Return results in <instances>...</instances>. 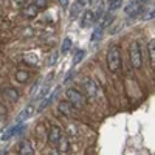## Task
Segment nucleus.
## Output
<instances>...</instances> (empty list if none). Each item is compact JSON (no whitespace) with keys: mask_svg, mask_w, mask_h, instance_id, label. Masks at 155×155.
I'll use <instances>...</instances> for the list:
<instances>
[{"mask_svg":"<svg viewBox=\"0 0 155 155\" xmlns=\"http://www.w3.org/2000/svg\"><path fill=\"white\" fill-rule=\"evenodd\" d=\"M28 78H30V73L27 70H17L16 71V81L20 84H25L28 81Z\"/></svg>","mask_w":155,"mask_h":155,"instance_id":"15","label":"nucleus"},{"mask_svg":"<svg viewBox=\"0 0 155 155\" xmlns=\"http://www.w3.org/2000/svg\"><path fill=\"white\" fill-rule=\"evenodd\" d=\"M12 2H14L16 5H19V6H23V5H25V2H27V0H12Z\"/></svg>","mask_w":155,"mask_h":155,"instance_id":"30","label":"nucleus"},{"mask_svg":"<svg viewBox=\"0 0 155 155\" xmlns=\"http://www.w3.org/2000/svg\"><path fill=\"white\" fill-rule=\"evenodd\" d=\"M73 74H74V71H70V73H68V76L65 78V79H64V82H68V81L71 79V78H73Z\"/></svg>","mask_w":155,"mask_h":155,"instance_id":"31","label":"nucleus"},{"mask_svg":"<svg viewBox=\"0 0 155 155\" xmlns=\"http://www.w3.org/2000/svg\"><path fill=\"white\" fill-rule=\"evenodd\" d=\"M102 33H104V30L102 28H95V31H93V34H92V37H90V41L92 42H96V41H99L101 39V36H102Z\"/></svg>","mask_w":155,"mask_h":155,"instance_id":"22","label":"nucleus"},{"mask_svg":"<svg viewBox=\"0 0 155 155\" xmlns=\"http://www.w3.org/2000/svg\"><path fill=\"white\" fill-rule=\"evenodd\" d=\"M61 140H62V130H61V127L51 126L50 130H48V141H50L51 144H58Z\"/></svg>","mask_w":155,"mask_h":155,"instance_id":"6","label":"nucleus"},{"mask_svg":"<svg viewBox=\"0 0 155 155\" xmlns=\"http://www.w3.org/2000/svg\"><path fill=\"white\" fill-rule=\"evenodd\" d=\"M2 93H3V96L5 98H8L9 101H17L19 99V92L14 88V87H5L3 90H2Z\"/></svg>","mask_w":155,"mask_h":155,"instance_id":"12","label":"nucleus"},{"mask_svg":"<svg viewBox=\"0 0 155 155\" xmlns=\"http://www.w3.org/2000/svg\"><path fill=\"white\" fill-rule=\"evenodd\" d=\"M22 127H23V123H16V126H12V127H9L8 130L0 137L2 138V141H8L9 138H12L14 135H17V134H20L22 132Z\"/></svg>","mask_w":155,"mask_h":155,"instance_id":"8","label":"nucleus"},{"mask_svg":"<svg viewBox=\"0 0 155 155\" xmlns=\"http://www.w3.org/2000/svg\"><path fill=\"white\" fill-rule=\"evenodd\" d=\"M143 11H144L143 3L137 2V0H132V2H129V3L126 5V8H124V12H126V16H127V17H137V16H140Z\"/></svg>","mask_w":155,"mask_h":155,"instance_id":"5","label":"nucleus"},{"mask_svg":"<svg viewBox=\"0 0 155 155\" xmlns=\"http://www.w3.org/2000/svg\"><path fill=\"white\" fill-rule=\"evenodd\" d=\"M153 17H155V11H153V9H149V11L146 12V14L143 16V19H144V20H150V19H153Z\"/></svg>","mask_w":155,"mask_h":155,"instance_id":"25","label":"nucleus"},{"mask_svg":"<svg viewBox=\"0 0 155 155\" xmlns=\"http://www.w3.org/2000/svg\"><path fill=\"white\" fill-rule=\"evenodd\" d=\"M58 93H59V88H56V90H54V92H53V93H50V95H48V96H47V98H45V99L42 101V104H41V106H39V109H37V112H44V109H45V107H48V106L51 104V102H53V101H54V98L58 96Z\"/></svg>","mask_w":155,"mask_h":155,"instance_id":"13","label":"nucleus"},{"mask_svg":"<svg viewBox=\"0 0 155 155\" xmlns=\"http://www.w3.org/2000/svg\"><path fill=\"white\" fill-rule=\"evenodd\" d=\"M22 14L27 17V19H34L37 14H39V9L34 6V5H27V6H23L22 8Z\"/></svg>","mask_w":155,"mask_h":155,"instance_id":"11","label":"nucleus"},{"mask_svg":"<svg viewBox=\"0 0 155 155\" xmlns=\"http://www.w3.org/2000/svg\"><path fill=\"white\" fill-rule=\"evenodd\" d=\"M121 5H123V0H110V3H109V12L116 11L118 8H121Z\"/></svg>","mask_w":155,"mask_h":155,"instance_id":"20","label":"nucleus"},{"mask_svg":"<svg viewBox=\"0 0 155 155\" xmlns=\"http://www.w3.org/2000/svg\"><path fill=\"white\" fill-rule=\"evenodd\" d=\"M58 110L62 115H65V116H71L73 115V106L70 104L68 101H61L58 104Z\"/></svg>","mask_w":155,"mask_h":155,"instance_id":"10","label":"nucleus"},{"mask_svg":"<svg viewBox=\"0 0 155 155\" xmlns=\"http://www.w3.org/2000/svg\"><path fill=\"white\" fill-rule=\"evenodd\" d=\"M113 20H115V16L112 14V12H107V14H104V17H102V22H101V25H99V28L106 30Z\"/></svg>","mask_w":155,"mask_h":155,"instance_id":"16","label":"nucleus"},{"mask_svg":"<svg viewBox=\"0 0 155 155\" xmlns=\"http://www.w3.org/2000/svg\"><path fill=\"white\" fill-rule=\"evenodd\" d=\"M59 3H61V6H62V8H67V6H68V3H70V0H59Z\"/></svg>","mask_w":155,"mask_h":155,"instance_id":"28","label":"nucleus"},{"mask_svg":"<svg viewBox=\"0 0 155 155\" xmlns=\"http://www.w3.org/2000/svg\"><path fill=\"white\" fill-rule=\"evenodd\" d=\"M56 59H58V53H53V54H51V58H50V65H53V64L56 62Z\"/></svg>","mask_w":155,"mask_h":155,"instance_id":"26","label":"nucleus"},{"mask_svg":"<svg viewBox=\"0 0 155 155\" xmlns=\"http://www.w3.org/2000/svg\"><path fill=\"white\" fill-rule=\"evenodd\" d=\"M82 87H84L85 95H87L88 98L96 99V98L99 96V85L92 79V78H85V79L82 81Z\"/></svg>","mask_w":155,"mask_h":155,"instance_id":"4","label":"nucleus"},{"mask_svg":"<svg viewBox=\"0 0 155 155\" xmlns=\"http://www.w3.org/2000/svg\"><path fill=\"white\" fill-rule=\"evenodd\" d=\"M84 56H85V51H84V50H79V51H78V53L74 54V59H73V65H78L79 62H82Z\"/></svg>","mask_w":155,"mask_h":155,"instance_id":"23","label":"nucleus"},{"mask_svg":"<svg viewBox=\"0 0 155 155\" xmlns=\"http://www.w3.org/2000/svg\"><path fill=\"white\" fill-rule=\"evenodd\" d=\"M19 155H34V149L28 140H23L19 144Z\"/></svg>","mask_w":155,"mask_h":155,"instance_id":"9","label":"nucleus"},{"mask_svg":"<svg viewBox=\"0 0 155 155\" xmlns=\"http://www.w3.org/2000/svg\"><path fill=\"white\" fill-rule=\"evenodd\" d=\"M107 67L110 71H116L121 67V54H120V47L112 45L107 51Z\"/></svg>","mask_w":155,"mask_h":155,"instance_id":"2","label":"nucleus"},{"mask_svg":"<svg viewBox=\"0 0 155 155\" xmlns=\"http://www.w3.org/2000/svg\"><path fill=\"white\" fill-rule=\"evenodd\" d=\"M129 53H130V64L135 70H140L143 67V54H141V47L138 41H132L130 42V48H129Z\"/></svg>","mask_w":155,"mask_h":155,"instance_id":"3","label":"nucleus"},{"mask_svg":"<svg viewBox=\"0 0 155 155\" xmlns=\"http://www.w3.org/2000/svg\"><path fill=\"white\" fill-rule=\"evenodd\" d=\"M137 2H140V0H137ZM141 2H144V0H141Z\"/></svg>","mask_w":155,"mask_h":155,"instance_id":"32","label":"nucleus"},{"mask_svg":"<svg viewBox=\"0 0 155 155\" xmlns=\"http://www.w3.org/2000/svg\"><path fill=\"white\" fill-rule=\"evenodd\" d=\"M95 22H96V17H95L93 9H87V11L84 12L82 19H81V27H82V28H88L90 25H93Z\"/></svg>","mask_w":155,"mask_h":155,"instance_id":"7","label":"nucleus"},{"mask_svg":"<svg viewBox=\"0 0 155 155\" xmlns=\"http://www.w3.org/2000/svg\"><path fill=\"white\" fill-rule=\"evenodd\" d=\"M147 48H149V56H150V62L153 64V61H155V39H152V41L149 42Z\"/></svg>","mask_w":155,"mask_h":155,"instance_id":"21","label":"nucleus"},{"mask_svg":"<svg viewBox=\"0 0 155 155\" xmlns=\"http://www.w3.org/2000/svg\"><path fill=\"white\" fill-rule=\"evenodd\" d=\"M6 113V109H5V106L3 104H0V118H2V116Z\"/></svg>","mask_w":155,"mask_h":155,"instance_id":"29","label":"nucleus"},{"mask_svg":"<svg viewBox=\"0 0 155 155\" xmlns=\"http://www.w3.org/2000/svg\"><path fill=\"white\" fill-rule=\"evenodd\" d=\"M31 115H33V106H28V107H25V109H23V112H22V113H20V116H19L17 123H23L25 120H28Z\"/></svg>","mask_w":155,"mask_h":155,"instance_id":"18","label":"nucleus"},{"mask_svg":"<svg viewBox=\"0 0 155 155\" xmlns=\"http://www.w3.org/2000/svg\"><path fill=\"white\" fill-rule=\"evenodd\" d=\"M82 9H84V6H81L78 2H74L73 6H71V9H70V17H71V19H76V17L82 12Z\"/></svg>","mask_w":155,"mask_h":155,"instance_id":"17","label":"nucleus"},{"mask_svg":"<svg viewBox=\"0 0 155 155\" xmlns=\"http://www.w3.org/2000/svg\"><path fill=\"white\" fill-rule=\"evenodd\" d=\"M53 78H54V74H50V76L47 78V81H45V84H44L42 90L37 93V99H44V98H45V95H48L50 88H51V79H53Z\"/></svg>","mask_w":155,"mask_h":155,"instance_id":"14","label":"nucleus"},{"mask_svg":"<svg viewBox=\"0 0 155 155\" xmlns=\"http://www.w3.org/2000/svg\"><path fill=\"white\" fill-rule=\"evenodd\" d=\"M76 2L79 3L81 6H84V8H85V6H87V5L90 3V0H76Z\"/></svg>","mask_w":155,"mask_h":155,"instance_id":"27","label":"nucleus"},{"mask_svg":"<svg viewBox=\"0 0 155 155\" xmlns=\"http://www.w3.org/2000/svg\"><path fill=\"white\" fill-rule=\"evenodd\" d=\"M65 95H67V101L76 109H82L87 104V96L84 93H81L78 88H68Z\"/></svg>","mask_w":155,"mask_h":155,"instance_id":"1","label":"nucleus"},{"mask_svg":"<svg viewBox=\"0 0 155 155\" xmlns=\"http://www.w3.org/2000/svg\"><path fill=\"white\" fill-rule=\"evenodd\" d=\"M71 48V39L70 37H65L64 39V42H62V47H61V53L62 54H67L68 51Z\"/></svg>","mask_w":155,"mask_h":155,"instance_id":"19","label":"nucleus"},{"mask_svg":"<svg viewBox=\"0 0 155 155\" xmlns=\"http://www.w3.org/2000/svg\"><path fill=\"white\" fill-rule=\"evenodd\" d=\"M48 3V0H31V5H34L37 9H41V8H45Z\"/></svg>","mask_w":155,"mask_h":155,"instance_id":"24","label":"nucleus"}]
</instances>
